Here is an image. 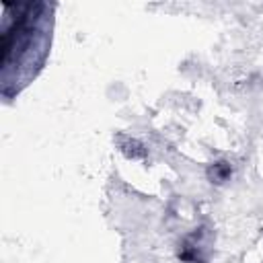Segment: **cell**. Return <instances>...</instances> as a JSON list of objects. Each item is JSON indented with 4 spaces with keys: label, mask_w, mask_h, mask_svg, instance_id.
<instances>
[{
    "label": "cell",
    "mask_w": 263,
    "mask_h": 263,
    "mask_svg": "<svg viewBox=\"0 0 263 263\" xmlns=\"http://www.w3.org/2000/svg\"><path fill=\"white\" fill-rule=\"evenodd\" d=\"M228 177H230V165L228 162H216V165L210 169L212 183H224Z\"/></svg>",
    "instance_id": "obj_1"
}]
</instances>
